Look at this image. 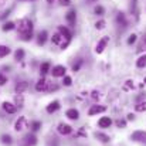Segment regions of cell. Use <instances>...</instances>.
<instances>
[{"label": "cell", "mask_w": 146, "mask_h": 146, "mask_svg": "<svg viewBox=\"0 0 146 146\" xmlns=\"http://www.w3.org/2000/svg\"><path fill=\"white\" fill-rule=\"evenodd\" d=\"M9 52H10V48H9V47H6V46H0V58L6 57Z\"/></svg>", "instance_id": "44dd1931"}, {"label": "cell", "mask_w": 146, "mask_h": 146, "mask_svg": "<svg viewBox=\"0 0 146 146\" xmlns=\"http://www.w3.org/2000/svg\"><path fill=\"white\" fill-rule=\"evenodd\" d=\"M138 50H139V51H146V36L142 38V41H141V44H139Z\"/></svg>", "instance_id": "cb8c5ba5"}, {"label": "cell", "mask_w": 146, "mask_h": 146, "mask_svg": "<svg viewBox=\"0 0 146 146\" xmlns=\"http://www.w3.org/2000/svg\"><path fill=\"white\" fill-rule=\"evenodd\" d=\"M19 33L20 38L24 41H29L33 38V23L29 19H23L19 21Z\"/></svg>", "instance_id": "6da1fadb"}, {"label": "cell", "mask_w": 146, "mask_h": 146, "mask_svg": "<svg viewBox=\"0 0 146 146\" xmlns=\"http://www.w3.org/2000/svg\"><path fill=\"white\" fill-rule=\"evenodd\" d=\"M60 3H61L62 6H68V4H70V0H60Z\"/></svg>", "instance_id": "74e56055"}, {"label": "cell", "mask_w": 146, "mask_h": 146, "mask_svg": "<svg viewBox=\"0 0 146 146\" xmlns=\"http://www.w3.org/2000/svg\"><path fill=\"white\" fill-rule=\"evenodd\" d=\"M116 21H118V24H121L122 27H125V26H126V19H125V14H123V13H119V14H118V17H116Z\"/></svg>", "instance_id": "2e32d148"}, {"label": "cell", "mask_w": 146, "mask_h": 146, "mask_svg": "<svg viewBox=\"0 0 146 146\" xmlns=\"http://www.w3.org/2000/svg\"><path fill=\"white\" fill-rule=\"evenodd\" d=\"M26 141H27L29 143H31V145H34V143H36V138H34L33 135H31V136H27V138H26Z\"/></svg>", "instance_id": "836d02e7"}, {"label": "cell", "mask_w": 146, "mask_h": 146, "mask_svg": "<svg viewBox=\"0 0 146 146\" xmlns=\"http://www.w3.org/2000/svg\"><path fill=\"white\" fill-rule=\"evenodd\" d=\"M27 87H29V84H27L26 81H21V82H19V84L16 85V92H17L19 95H21V94L27 90Z\"/></svg>", "instance_id": "30bf717a"}, {"label": "cell", "mask_w": 146, "mask_h": 146, "mask_svg": "<svg viewBox=\"0 0 146 146\" xmlns=\"http://www.w3.org/2000/svg\"><path fill=\"white\" fill-rule=\"evenodd\" d=\"M61 40H62V36H61L60 33H57V34H54V36L51 37L52 44H61Z\"/></svg>", "instance_id": "d6986e66"}, {"label": "cell", "mask_w": 146, "mask_h": 146, "mask_svg": "<svg viewBox=\"0 0 146 146\" xmlns=\"http://www.w3.org/2000/svg\"><path fill=\"white\" fill-rule=\"evenodd\" d=\"M95 27H97L98 30H102V29H105V21H104V20H99V21H97Z\"/></svg>", "instance_id": "f1b7e54d"}, {"label": "cell", "mask_w": 146, "mask_h": 146, "mask_svg": "<svg viewBox=\"0 0 146 146\" xmlns=\"http://www.w3.org/2000/svg\"><path fill=\"white\" fill-rule=\"evenodd\" d=\"M47 1H48V3H52V0H47Z\"/></svg>", "instance_id": "ab89813d"}, {"label": "cell", "mask_w": 146, "mask_h": 146, "mask_svg": "<svg viewBox=\"0 0 146 146\" xmlns=\"http://www.w3.org/2000/svg\"><path fill=\"white\" fill-rule=\"evenodd\" d=\"M136 111H138V112H142V111H146V102H142V104H138V105H136Z\"/></svg>", "instance_id": "484cf974"}, {"label": "cell", "mask_w": 146, "mask_h": 146, "mask_svg": "<svg viewBox=\"0 0 146 146\" xmlns=\"http://www.w3.org/2000/svg\"><path fill=\"white\" fill-rule=\"evenodd\" d=\"M136 67H139V68L146 67V55H142V57L138 58V61H136Z\"/></svg>", "instance_id": "ac0fdd59"}, {"label": "cell", "mask_w": 146, "mask_h": 146, "mask_svg": "<svg viewBox=\"0 0 146 146\" xmlns=\"http://www.w3.org/2000/svg\"><path fill=\"white\" fill-rule=\"evenodd\" d=\"M125 123H126V122H125V121H121V119L116 122V125H118L119 128H123V126H125Z\"/></svg>", "instance_id": "8d00e7d4"}, {"label": "cell", "mask_w": 146, "mask_h": 146, "mask_svg": "<svg viewBox=\"0 0 146 146\" xmlns=\"http://www.w3.org/2000/svg\"><path fill=\"white\" fill-rule=\"evenodd\" d=\"M97 138L101 139L102 142H108V141H109V138H108L106 135H104V133H97Z\"/></svg>", "instance_id": "4316f807"}, {"label": "cell", "mask_w": 146, "mask_h": 146, "mask_svg": "<svg viewBox=\"0 0 146 146\" xmlns=\"http://www.w3.org/2000/svg\"><path fill=\"white\" fill-rule=\"evenodd\" d=\"M36 90H37V91H48L50 82L46 80V78H41V80L36 84Z\"/></svg>", "instance_id": "7a4b0ae2"}, {"label": "cell", "mask_w": 146, "mask_h": 146, "mask_svg": "<svg viewBox=\"0 0 146 146\" xmlns=\"http://www.w3.org/2000/svg\"><path fill=\"white\" fill-rule=\"evenodd\" d=\"M108 41H109V37H102L99 41H98L97 44V48H95V51H97L98 54H101L104 50H105V47H106V44H108Z\"/></svg>", "instance_id": "277c9868"}, {"label": "cell", "mask_w": 146, "mask_h": 146, "mask_svg": "<svg viewBox=\"0 0 146 146\" xmlns=\"http://www.w3.org/2000/svg\"><path fill=\"white\" fill-rule=\"evenodd\" d=\"M78 111L77 109H68L67 111V116L70 118V119H78Z\"/></svg>", "instance_id": "9a60e30c"}, {"label": "cell", "mask_w": 146, "mask_h": 146, "mask_svg": "<svg viewBox=\"0 0 146 146\" xmlns=\"http://www.w3.org/2000/svg\"><path fill=\"white\" fill-rule=\"evenodd\" d=\"M13 29H14V23H11V21H9V23H6L3 26V30L4 31H9V30H13Z\"/></svg>", "instance_id": "603a6c76"}, {"label": "cell", "mask_w": 146, "mask_h": 146, "mask_svg": "<svg viewBox=\"0 0 146 146\" xmlns=\"http://www.w3.org/2000/svg\"><path fill=\"white\" fill-rule=\"evenodd\" d=\"M16 104H17L19 106H23V97L19 95V94H17V97H16Z\"/></svg>", "instance_id": "1f68e13d"}, {"label": "cell", "mask_w": 146, "mask_h": 146, "mask_svg": "<svg viewBox=\"0 0 146 146\" xmlns=\"http://www.w3.org/2000/svg\"><path fill=\"white\" fill-rule=\"evenodd\" d=\"M3 109H4L7 113H14V112H16V109H17V106H16L14 104L4 102V104H3Z\"/></svg>", "instance_id": "8fae6325"}, {"label": "cell", "mask_w": 146, "mask_h": 146, "mask_svg": "<svg viewBox=\"0 0 146 146\" xmlns=\"http://www.w3.org/2000/svg\"><path fill=\"white\" fill-rule=\"evenodd\" d=\"M40 126H41V123H40L38 121H36V122H33V123H31V129H33V131H38V129H40Z\"/></svg>", "instance_id": "83f0119b"}, {"label": "cell", "mask_w": 146, "mask_h": 146, "mask_svg": "<svg viewBox=\"0 0 146 146\" xmlns=\"http://www.w3.org/2000/svg\"><path fill=\"white\" fill-rule=\"evenodd\" d=\"M46 40H47V31L43 30V31H40V34H38V44H44Z\"/></svg>", "instance_id": "e0dca14e"}, {"label": "cell", "mask_w": 146, "mask_h": 146, "mask_svg": "<svg viewBox=\"0 0 146 146\" xmlns=\"http://www.w3.org/2000/svg\"><path fill=\"white\" fill-rule=\"evenodd\" d=\"M71 131H72V128H71L70 125L61 123V125L58 126V132H60V133H62V135H68V133H71Z\"/></svg>", "instance_id": "7c38bea8"}, {"label": "cell", "mask_w": 146, "mask_h": 146, "mask_svg": "<svg viewBox=\"0 0 146 146\" xmlns=\"http://www.w3.org/2000/svg\"><path fill=\"white\" fill-rule=\"evenodd\" d=\"M98 97H99V94H98L97 91H95V92H92V98H95V99H97Z\"/></svg>", "instance_id": "f35d334b"}, {"label": "cell", "mask_w": 146, "mask_h": 146, "mask_svg": "<svg viewBox=\"0 0 146 146\" xmlns=\"http://www.w3.org/2000/svg\"><path fill=\"white\" fill-rule=\"evenodd\" d=\"M132 139L133 141H138V142H145L146 143V132L143 131H136L132 133Z\"/></svg>", "instance_id": "5b68a950"}, {"label": "cell", "mask_w": 146, "mask_h": 146, "mask_svg": "<svg viewBox=\"0 0 146 146\" xmlns=\"http://www.w3.org/2000/svg\"><path fill=\"white\" fill-rule=\"evenodd\" d=\"M94 11H95V14H99V16H101V14H104V11H105V10H104V7H102V6H97V7L94 9Z\"/></svg>", "instance_id": "f546056e"}, {"label": "cell", "mask_w": 146, "mask_h": 146, "mask_svg": "<svg viewBox=\"0 0 146 146\" xmlns=\"http://www.w3.org/2000/svg\"><path fill=\"white\" fill-rule=\"evenodd\" d=\"M58 31H60V34L62 36V38L65 37V40L70 43V40H71V37H72V34H71V31L67 29V27H64V26H60L58 27Z\"/></svg>", "instance_id": "8992f818"}, {"label": "cell", "mask_w": 146, "mask_h": 146, "mask_svg": "<svg viewBox=\"0 0 146 146\" xmlns=\"http://www.w3.org/2000/svg\"><path fill=\"white\" fill-rule=\"evenodd\" d=\"M136 41V34H132V36H129V38H128V44H133Z\"/></svg>", "instance_id": "d6a6232c"}, {"label": "cell", "mask_w": 146, "mask_h": 146, "mask_svg": "<svg viewBox=\"0 0 146 146\" xmlns=\"http://www.w3.org/2000/svg\"><path fill=\"white\" fill-rule=\"evenodd\" d=\"M24 128H26V118H23V116H21V118L16 122L14 129H16V131H23Z\"/></svg>", "instance_id": "4fadbf2b"}, {"label": "cell", "mask_w": 146, "mask_h": 146, "mask_svg": "<svg viewBox=\"0 0 146 146\" xmlns=\"http://www.w3.org/2000/svg\"><path fill=\"white\" fill-rule=\"evenodd\" d=\"M52 77H64L65 75V67L64 65H55L51 71Z\"/></svg>", "instance_id": "3957f363"}, {"label": "cell", "mask_w": 146, "mask_h": 146, "mask_svg": "<svg viewBox=\"0 0 146 146\" xmlns=\"http://www.w3.org/2000/svg\"><path fill=\"white\" fill-rule=\"evenodd\" d=\"M81 64H82V61H81V60H78V62H77V64H74L72 70H74V71H78V70H80V67H81Z\"/></svg>", "instance_id": "e575fe53"}, {"label": "cell", "mask_w": 146, "mask_h": 146, "mask_svg": "<svg viewBox=\"0 0 146 146\" xmlns=\"http://www.w3.org/2000/svg\"><path fill=\"white\" fill-rule=\"evenodd\" d=\"M111 123H112V121H111V118H108V116H104V118H101V119L98 121L99 128H109Z\"/></svg>", "instance_id": "ba28073f"}, {"label": "cell", "mask_w": 146, "mask_h": 146, "mask_svg": "<svg viewBox=\"0 0 146 146\" xmlns=\"http://www.w3.org/2000/svg\"><path fill=\"white\" fill-rule=\"evenodd\" d=\"M71 84H72V80H71V77H64V85L70 87Z\"/></svg>", "instance_id": "4dcf8cb0"}, {"label": "cell", "mask_w": 146, "mask_h": 146, "mask_svg": "<svg viewBox=\"0 0 146 146\" xmlns=\"http://www.w3.org/2000/svg\"><path fill=\"white\" fill-rule=\"evenodd\" d=\"M1 142H3V143L10 145V143H11V138H10L9 135H3V136H1Z\"/></svg>", "instance_id": "d4e9b609"}, {"label": "cell", "mask_w": 146, "mask_h": 146, "mask_svg": "<svg viewBox=\"0 0 146 146\" xmlns=\"http://www.w3.org/2000/svg\"><path fill=\"white\" fill-rule=\"evenodd\" d=\"M14 57H16V60H17V61L23 60V57H24V51H23V50H17V51H16V54H14Z\"/></svg>", "instance_id": "7402d4cb"}, {"label": "cell", "mask_w": 146, "mask_h": 146, "mask_svg": "<svg viewBox=\"0 0 146 146\" xmlns=\"http://www.w3.org/2000/svg\"><path fill=\"white\" fill-rule=\"evenodd\" d=\"M50 70V62H43L41 64V67H40V72L44 75V74H47Z\"/></svg>", "instance_id": "ffe728a7"}, {"label": "cell", "mask_w": 146, "mask_h": 146, "mask_svg": "<svg viewBox=\"0 0 146 146\" xmlns=\"http://www.w3.org/2000/svg\"><path fill=\"white\" fill-rule=\"evenodd\" d=\"M75 16H77L75 10H70V11L67 13L65 19H67V21L70 23V26H74V24H75Z\"/></svg>", "instance_id": "9c48e42d"}, {"label": "cell", "mask_w": 146, "mask_h": 146, "mask_svg": "<svg viewBox=\"0 0 146 146\" xmlns=\"http://www.w3.org/2000/svg\"><path fill=\"white\" fill-rule=\"evenodd\" d=\"M58 108H60V104H58L57 101H54V102H51L48 106H47V112H48V113H52V112H55Z\"/></svg>", "instance_id": "5bb4252c"}, {"label": "cell", "mask_w": 146, "mask_h": 146, "mask_svg": "<svg viewBox=\"0 0 146 146\" xmlns=\"http://www.w3.org/2000/svg\"><path fill=\"white\" fill-rule=\"evenodd\" d=\"M7 82V78L3 75V74H0V85H4Z\"/></svg>", "instance_id": "d590c367"}, {"label": "cell", "mask_w": 146, "mask_h": 146, "mask_svg": "<svg viewBox=\"0 0 146 146\" xmlns=\"http://www.w3.org/2000/svg\"><path fill=\"white\" fill-rule=\"evenodd\" d=\"M105 111V106H102V105H92L91 108H90V115L92 116V115H97V113H101V112H104Z\"/></svg>", "instance_id": "52a82bcc"}]
</instances>
